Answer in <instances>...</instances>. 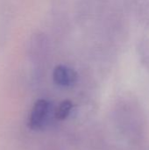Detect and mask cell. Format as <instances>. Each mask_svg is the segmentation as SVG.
<instances>
[{
  "label": "cell",
  "mask_w": 149,
  "mask_h": 150,
  "mask_svg": "<svg viewBox=\"0 0 149 150\" xmlns=\"http://www.w3.org/2000/svg\"><path fill=\"white\" fill-rule=\"evenodd\" d=\"M49 111V102L46 99H39L35 102L29 119V127L39 129L43 125Z\"/></svg>",
  "instance_id": "1"
},
{
  "label": "cell",
  "mask_w": 149,
  "mask_h": 150,
  "mask_svg": "<svg viewBox=\"0 0 149 150\" xmlns=\"http://www.w3.org/2000/svg\"><path fill=\"white\" fill-rule=\"evenodd\" d=\"M53 79L57 85L68 87L73 85L76 82L77 75L73 69L64 65H59L54 69Z\"/></svg>",
  "instance_id": "2"
},
{
  "label": "cell",
  "mask_w": 149,
  "mask_h": 150,
  "mask_svg": "<svg viewBox=\"0 0 149 150\" xmlns=\"http://www.w3.org/2000/svg\"><path fill=\"white\" fill-rule=\"evenodd\" d=\"M72 107H73V105H72L71 101H69V100L63 101L59 105V107H58V109L56 111V113H55L56 119H58L60 120H65L68 116Z\"/></svg>",
  "instance_id": "3"
}]
</instances>
